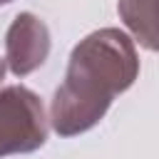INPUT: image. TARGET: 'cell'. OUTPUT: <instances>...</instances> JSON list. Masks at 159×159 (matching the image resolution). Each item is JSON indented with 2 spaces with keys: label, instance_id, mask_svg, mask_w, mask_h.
I'll return each instance as SVG.
<instances>
[{
  "label": "cell",
  "instance_id": "cell-1",
  "mask_svg": "<svg viewBox=\"0 0 159 159\" xmlns=\"http://www.w3.org/2000/svg\"><path fill=\"white\" fill-rule=\"evenodd\" d=\"M139 77L134 40L119 27H99L82 37L67 60L62 84L50 102V124L60 137H77L102 122L112 99Z\"/></svg>",
  "mask_w": 159,
  "mask_h": 159
},
{
  "label": "cell",
  "instance_id": "cell-2",
  "mask_svg": "<svg viewBox=\"0 0 159 159\" xmlns=\"http://www.w3.org/2000/svg\"><path fill=\"white\" fill-rule=\"evenodd\" d=\"M47 142V114L42 99L25 84L0 87V159L30 154Z\"/></svg>",
  "mask_w": 159,
  "mask_h": 159
},
{
  "label": "cell",
  "instance_id": "cell-3",
  "mask_svg": "<svg viewBox=\"0 0 159 159\" xmlns=\"http://www.w3.org/2000/svg\"><path fill=\"white\" fill-rule=\"evenodd\" d=\"M50 27L35 12H17L5 32V62L15 77L40 70L50 55Z\"/></svg>",
  "mask_w": 159,
  "mask_h": 159
},
{
  "label": "cell",
  "instance_id": "cell-4",
  "mask_svg": "<svg viewBox=\"0 0 159 159\" xmlns=\"http://www.w3.org/2000/svg\"><path fill=\"white\" fill-rule=\"evenodd\" d=\"M117 12L134 42L159 52V0H117Z\"/></svg>",
  "mask_w": 159,
  "mask_h": 159
},
{
  "label": "cell",
  "instance_id": "cell-5",
  "mask_svg": "<svg viewBox=\"0 0 159 159\" xmlns=\"http://www.w3.org/2000/svg\"><path fill=\"white\" fill-rule=\"evenodd\" d=\"M5 72H7V62H5V57H0V84L5 80Z\"/></svg>",
  "mask_w": 159,
  "mask_h": 159
},
{
  "label": "cell",
  "instance_id": "cell-6",
  "mask_svg": "<svg viewBox=\"0 0 159 159\" xmlns=\"http://www.w3.org/2000/svg\"><path fill=\"white\" fill-rule=\"evenodd\" d=\"M7 2H12V0H0V5H7Z\"/></svg>",
  "mask_w": 159,
  "mask_h": 159
}]
</instances>
